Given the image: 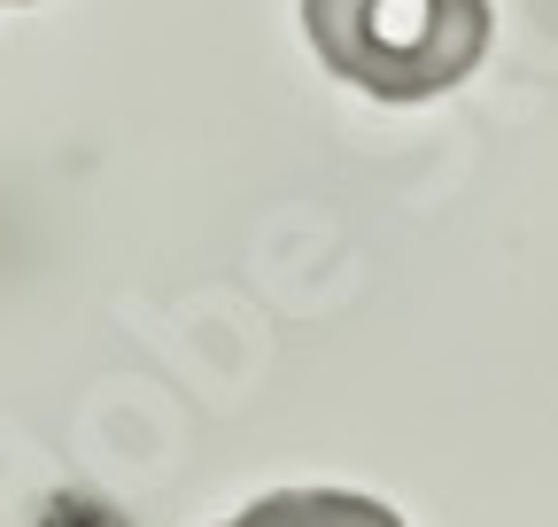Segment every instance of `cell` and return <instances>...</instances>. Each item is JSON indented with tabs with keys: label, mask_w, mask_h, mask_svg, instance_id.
Masks as SVG:
<instances>
[{
	"label": "cell",
	"mask_w": 558,
	"mask_h": 527,
	"mask_svg": "<svg viewBox=\"0 0 558 527\" xmlns=\"http://www.w3.org/2000/svg\"><path fill=\"white\" fill-rule=\"evenodd\" d=\"M318 62L373 101H435L488 54V0H303Z\"/></svg>",
	"instance_id": "cell-1"
},
{
	"label": "cell",
	"mask_w": 558,
	"mask_h": 527,
	"mask_svg": "<svg viewBox=\"0 0 558 527\" xmlns=\"http://www.w3.org/2000/svg\"><path fill=\"white\" fill-rule=\"evenodd\" d=\"M226 527H403L380 497H349V489H279V497H256L241 519Z\"/></svg>",
	"instance_id": "cell-2"
},
{
	"label": "cell",
	"mask_w": 558,
	"mask_h": 527,
	"mask_svg": "<svg viewBox=\"0 0 558 527\" xmlns=\"http://www.w3.org/2000/svg\"><path fill=\"white\" fill-rule=\"evenodd\" d=\"M0 9H16V0H0Z\"/></svg>",
	"instance_id": "cell-3"
}]
</instances>
